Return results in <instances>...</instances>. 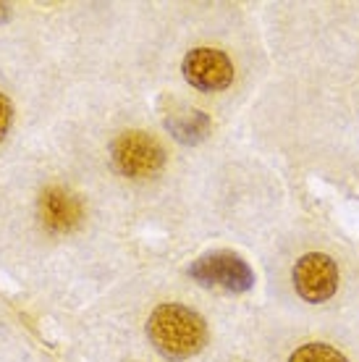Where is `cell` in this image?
<instances>
[{"label":"cell","mask_w":359,"mask_h":362,"mask_svg":"<svg viewBox=\"0 0 359 362\" xmlns=\"http://www.w3.org/2000/svg\"><path fill=\"white\" fill-rule=\"evenodd\" d=\"M147 336L165 360H189L207 344V326L202 315L184 305H160L147 320Z\"/></svg>","instance_id":"cell-1"},{"label":"cell","mask_w":359,"mask_h":362,"mask_svg":"<svg viewBox=\"0 0 359 362\" xmlns=\"http://www.w3.org/2000/svg\"><path fill=\"white\" fill-rule=\"evenodd\" d=\"M110 160L121 176L153 179L165 165V150L155 136L144 132H124L110 145Z\"/></svg>","instance_id":"cell-2"},{"label":"cell","mask_w":359,"mask_h":362,"mask_svg":"<svg viewBox=\"0 0 359 362\" xmlns=\"http://www.w3.org/2000/svg\"><path fill=\"white\" fill-rule=\"evenodd\" d=\"M187 273L192 281H197L202 286H220L225 291H249L254 286V271H252L247 260H242L234 252H207L197 257L189 265Z\"/></svg>","instance_id":"cell-3"},{"label":"cell","mask_w":359,"mask_h":362,"mask_svg":"<svg viewBox=\"0 0 359 362\" xmlns=\"http://www.w3.org/2000/svg\"><path fill=\"white\" fill-rule=\"evenodd\" d=\"M184 79L199 92H220L234 82V64L223 50L194 47L184 55L181 64Z\"/></svg>","instance_id":"cell-4"},{"label":"cell","mask_w":359,"mask_h":362,"mask_svg":"<svg viewBox=\"0 0 359 362\" xmlns=\"http://www.w3.org/2000/svg\"><path fill=\"white\" fill-rule=\"evenodd\" d=\"M294 289L305 302L320 305L325 299H331L339 289V268L333 263V257L323 252H307L302 255L294 265Z\"/></svg>","instance_id":"cell-5"},{"label":"cell","mask_w":359,"mask_h":362,"mask_svg":"<svg viewBox=\"0 0 359 362\" xmlns=\"http://www.w3.org/2000/svg\"><path fill=\"white\" fill-rule=\"evenodd\" d=\"M37 213L42 226L50 234H69L81 223L84 218V205L73 192L63 189V187H50L40 194L37 202Z\"/></svg>","instance_id":"cell-6"},{"label":"cell","mask_w":359,"mask_h":362,"mask_svg":"<svg viewBox=\"0 0 359 362\" xmlns=\"http://www.w3.org/2000/svg\"><path fill=\"white\" fill-rule=\"evenodd\" d=\"M210 116L202 110H184V113H171L165 118V129L171 132L181 145H197L210 134Z\"/></svg>","instance_id":"cell-7"},{"label":"cell","mask_w":359,"mask_h":362,"mask_svg":"<svg viewBox=\"0 0 359 362\" xmlns=\"http://www.w3.org/2000/svg\"><path fill=\"white\" fill-rule=\"evenodd\" d=\"M288 362H346V357L333 346L314 341V344L299 346L297 352L288 357Z\"/></svg>","instance_id":"cell-8"},{"label":"cell","mask_w":359,"mask_h":362,"mask_svg":"<svg viewBox=\"0 0 359 362\" xmlns=\"http://www.w3.org/2000/svg\"><path fill=\"white\" fill-rule=\"evenodd\" d=\"M11 118H13V108H11L8 98H6L3 92H0V142H3V136L8 134Z\"/></svg>","instance_id":"cell-9"},{"label":"cell","mask_w":359,"mask_h":362,"mask_svg":"<svg viewBox=\"0 0 359 362\" xmlns=\"http://www.w3.org/2000/svg\"><path fill=\"white\" fill-rule=\"evenodd\" d=\"M8 18H11V6L8 3H0V24L8 21Z\"/></svg>","instance_id":"cell-10"}]
</instances>
